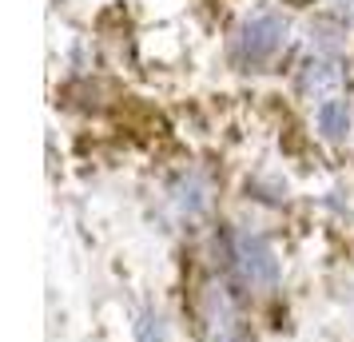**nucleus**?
Returning <instances> with one entry per match:
<instances>
[{"instance_id": "nucleus-2", "label": "nucleus", "mask_w": 354, "mask_h": 342, "mask_svg": "<svg viewBox=\"0 0 354 342\" xmlns=\"http://www.w3.org/2000/svg\"><path fill=\"white\" fill-rule=\"evenodd\" d=\"M231 259H235V271L243 275V283H251V287H274L279 263H274V251L267 247V239H259L251 231L231 235Z\"/></svg>"}, {"instance_id": "nucleus-4", "label": "nucleus", "mask_w": 354, "mask_h": 342, "mask_svg": "<svg viewBox=\"0 0 354 342\" xmlns=\"http://www.w3.org/2000/svg\"><path fill=\"white\" fill-rule=\"evenodd\" d=\"M315 120H319V131L326 140H342L346 131H351V108H346V99H322L319 108H315Z\"/></svg>"}, {"instance_id": "nucleus-3", "label": "nucleus", "mask_w": 354, "mask_h": 342, "mask_svg": "<svg viewBox=\"0 0 354 342\" xmlns=\"http://www.w3.org/2000/svg\"><path fill=\"white\" fill-rule=\"evenodd\" d=\"M299 84H303L306 96H322V99H330V92H335L338 84H342V72H338V64H330V60H310V64L303 68Z\"/></svg>"}, {"instance_id": "nucleus-1", "label": "nucleus", "mask_w": 354, "mask_h": 342, "mask_svg": "<svg viewBox=\"0 0 354 342\" xmlns=\"http://www.w3.org/2000/svg\"><path fill=\"white\" fill-rule=\"evenodd\" d=\"M283 44H287V20L274 17V12L247 17L235 32V56L243 64H267Z\"/></svg>"}, {"instance_id": "nucleus-5", "label": "nucleus", "mask_w": 354, "mask_h": 342, "mask_svg": "<svg viewBox=\"0 0 354 342\" xmlns=\"http://www.w3.org/2000/svg\"><path fill=\"white\" fill-rule=\"evenodd\" d=\"M338 4H354V0H338Z\"/></svg>"}]
</instances>
